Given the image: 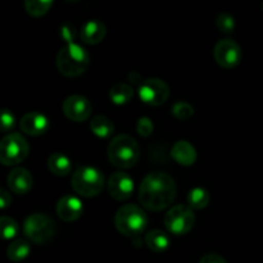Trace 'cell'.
Masks as SVG:
<instances>
[{"label":"cell","instance_id":"cell-24","mask_svg":"<svg viewBox=\"0 0 263 263\" xmlns=\"http://www.w3.org/2000/svg\"><path fill=\"white\" fill-rule=\"evenodd\" d=\"M53 2L50 0H27L25 2V9L32 17H43L50 10Z\"/></svg>","mask_w":263,"mask_h":263},{"label":"cell","instance_id":"cell-3","mask_svg":"<svg viewBox=\"0 0 263 263\" xmlns=\"http://www.w3.org/2000/svg\"><path fill=\"white\" fill-rule=\"evenodd\" d=\"M90 57L86 49L76 43L66 44L57 55V67L63 76L77 77L81 76L87 69Z\"/></svg>","mask_w":263,"mask_h":263},{"label":"cell","instance_id":"cell-21","mask_svg":"<svg viewBox=\"0 0 263 263\" xmlns=\"http://www.w3.org/2000/svg\"><path fill=\"white\" fill-rule=\"evenodd\" d=\"M31 253V247L25 239L12 241L7 249V257L12 262H21L27 258Z\"/></svg>","mask_w":263,"mask_h":263},{"label":"cell","instance_id":"cell-29","mask_svg":"<svg viewBox=\"0 0 263 263\" xmlns=\"http://www.w3.org/2000/svg\"><path fill=\"white\" fill-rule=\"evenodd\" d=\"M136 131H138L139 135L143 136V138H149L154 131L153 121L148 117L139 118L138 122H136Z\"/></svg>","mask_w":263,"mask_h":263},{"label":"cell","instance_id":"cell-11","mask_svg":"<svg viewBox=\"0 0 263 263\" xmlns=\"http://www.w3.org/2000/svg\"><path fill=\"white\" fill-rule=\"evenodd\" d=\"M92 105L87 98L74 94L67 98L63 103V113L73 122H82L91 116Z\"/></svg>","mask_w":263,"mask_h":263},{"label":"cell","instance_id":"cell-33","mask_svg":"<svg viewBox=\"0 0 263 263\" xmlns=\"http://www.w3.org/2000/svg\"><path fill=\"white\" fill-rule=\"evenodd\" d=\"M262 8H263V4H262Z\"/></svg>","mask_w":263,"mask_h":263},{"label":"cell","instance_id":"cell-13","mask_svg":"<svg viewBox=\"0 0 263 263\" xmlns=\"http://www.w3.org/2000/svg\"><path fill=\"white\" fill-rule=\"evenodd\" d=\"M84 212V204L74 195H64L57 203V215L64 222H73L79 220Z\"/></svg>","mask_w":263,"mask_h":263},{"label":"cell","instance_id":"cell-12","mask_svg":"<svg viewBox=\"0 0 263 263\" xmlns=\"http://www.w3.org/2000/svg\"><path fill=\"white\" fill-rule=\"evenodd\" d=\"M108 193L116 200H126L134 193V180L126 172H115L107 182Z\"/></svg>","mask_w":263,"mask_h":263},{"label":"cell","instance_id":"cell-10","mask_svg":"<svg viewBox=\"0 0 263 263\" xmlns=\"http://www.w3.org/2000/svg\"><path fill=\"white\" fill-rule=\"evenodd\" d=\"M213 57L218 66L222 68H235L241 62V48L236 41L231 39H222L218 41L213 49Z\"/></svg>","mask_w":263,"mask_h":263},{"label":"cell","instance_id":"cell-26","mask_svg":"<svg viewBox=\"0 0 263 263\" xmlns=\"http://www.w3.org/2000/svg\"><path fill=\"white\" fill-rule=\"evenodd\" d=\"M171 112L177 120H189L194 115V108L187 102H176L171 108Z\"/></svg>","mask_w":263,"mask_h":263},{"label":"cell","instance_id":"cell-28","mask_svg":"<svg viewBox=\"0 0 263 263\" xmlns=\"http://www.w3.org/2000/svg\"><path fill=\"white\" fill-rule=\"evenodd\" d=\"M15 126V116L9 109H0V131L13 130Z\"/></svg>","mask_w":263,"mask_h":263},{"label":"cell","instance_id":"cell-4","mask_svg":"<svg viewBox=\"0 0 263 263\" xmlns=\"http://www.w3.org/2000/svg\"><path fill=\"white\" fill-rule=\"evenodd\" d=\"M115 225L122 235L136 238L143 234L148 226V216L139 205L126 204L116 213Z\"/></svg>","mask_w":263,"mask_h":263},{"label":"cell","instance_id":"cell-25","mask_svg":"<svg viewBox=\"0 0 263 263\" xmlns=\"http://www.w3.org/2000/svg\"><path fill=\"white\" fill-rule=\"evenodd\" d=\"M18 223L8 216H0V239L3 240H9L17 236L18 234Z\"/></svg>","mask_w":263,"mask_h":263},{"label":"cell","instance_id":"cell-31","mask_svg":"<svg viewBox=\"0 0 263 263\" xmlns=\"http://www.w3.org/2000/svg\"><path fill=\"white\" fill-rule=\"evenodd\" d=\"M10 204H12V195L5 189L0 187V210L8 208Z\"/></svg>","mask_w":263,"mask_h":263},{"label":"cell","instance_id":"cell-30","mask_svg":"<svg viewBox=\"0 0 263 263\" xmlns=\"http://www.w3.org/2000/svg\"><path fill=\"white\" fill-rule=\"evenodd\" d=\"M61 36L67 44L74 43V28L71 25H63L61 27Z\"/></svg>","mask_w":263,"mask_h":263},{"label":"cell","instance_id":"cell-6","mask_svg":"<svg viewBox=\"0 0 263 263\" xmlns=\"http://www.w3.org/2000/svg\"><path fill=\"white\" fill-rule=\"evenodd\" d=\"M57 226L51 217L44 213H33L25 220L23 233L32 243L45 244L55 235Z\"/></svg>","mask_w":263,"mask_h":263},{"label":"cell","instance_id":"cell-17","mask_svg":"<svg viewBox=\"0 0 263 263\" xmlns=\"http://www.w3.org/2000/svg\"><path fill=\"white\" fill-rule=\"evenodd\" d=\"M171 156L181 166H192L197 161V151L186 140H180L172 146Z\"/></svg>","mask_w":263,"mask_h":263},{"label":"cell","instance_id":"cell-14","mask_svg":"<svg viewBox=\"0 0 263 263\" xmlns=\"http://www.w3.org/2000/svg\"><path fill=\"white\" fill-rule=\"evenodd\" d=\"M21 130L30 136L44 135L49 130L48 117L40 112H28L21 118Z\"/></svg>","mask_w":263,"mask_h":263},{"label":"cell","instance_id":"cell-27","mask_svg":"<svg viewBox=\"0 0 263 263\" xmlns=\"http://www.w3.org/2000/svg\"><path fill=\"white\" fill-rule=\"evenodd\" d=\"M216 26L223 33H231L235 30V18L230 13L222 12L216 18Z\"/></svg>","mask_w":263,"mask_h":263},{"label":"cell","instance_id":"cell-32","mask_svg":"<svg viewBox=\"0 0 263 263\" xmlns=\"http://www.w3.org/2000/svg\"><path fill=\"white\" fill-rule=\"evenodd\" d=\"M199 263H228L225 261V258H222L221 256L215 253H210V254H205L200 258Z\"/></svg>","mask_w":263,"mask_h":263},{"label":"cell","instance_id":"cell-16","mask_svg":"<svg viewBox=\"0 0 263 263\" xmlns=\"http://www.w3.org/2000/svg\"><path fill=\"white\" fill-rule=\"evenodd\" d=\"M105 35H107V27L99 20H91L86 22L82 26L81 32H80L81 40L85 44H89V45L102 43L104 40Z\"/></svg>","mask_w":263,"mask_h":263},{"label":"cell","instance_id":"cell-5","mask_svg":"<svg viewBox=\"0 0 263 263\" xmlns=\"http://www.w3.org/2000/svg\"><path fill=\"white\" fill-rule=\"evenodd\" d=\"M104 185V174L97 167L81 166L72 175V187L81 197H95L102 192Z\"/></svg>","mask_w":263,"mask_h":263},{"label":"cell","instance_id":"cell-22","mask_svg":"<svg viewBox=\"0 0 263 263\" xmlns=\"http://www.w3.org/2000/svg\"><path fill=\"white\" fill-rule=\"evenodd\" d=\"M134 90L130 85L127 84H116L113 85L112 89L109 90V99L115 103L116 105H125L133 99Z\"/></svg>","mask_w":263,"mask_h":263},{"label":"cell","instance_id":"cell-23","mask_svg":"<svg viewBox=\"0 0 263 263\" xmlns=\"http://www.w3.org/2000/svg\"><path fill=\"white\" fill-rule=\"evenodd\" d=\"M187 205L192 210H203L210 204V193L203 187H194L187 193Z\"/></svg>","mask_w":263,"mask_h":263},{"label":"cell","instance_id":"cell-8","mask_svg":"<svg viewBox=\"0 0 263 263\" xmlns=\"http://www.w3.org/2000/svg\"><path fill=\"white\" fill-rule=\"evenodd\" d=\"M194 225L195 215L189 205H174L167 211L164 216V226L172 235H185L192 231Z\"/></svg>","mask_w":263,"mask_h":263},{"label":"cell","instance_id":"cell-9","mask_svg":"<svg viewBox=\"0 0 263 263\" xmlns=\"http://www.w3.org/2000/svg\"><path fill=\"white\" fill-rule=\"evenodd\" d=\"M170 87L161 79H146L139 86V98L141 102L152 107H159L167 102Z\"/></svg>","mask_w":263,"mask_h":263},{"label":"cell","instance_id":"cell-20","mask_svg":"<svg viewBox=\"0 0 263 263\" xmlns=\"http://www.w3.org/2000/svg\"><path fill=\"white\" fill-rule=\"evenodd\" d=\"M90 130L92 131L95 136L100 139H108L115 133V126L113 122L105 116H94L90 122Z\"/></svg>","mask_w":263,"mask_h":263},{"label":"cell","instance_id":"cell-15","mask_svg":"<svg viewBox=\"0 0 263 263\" xmlns=\"http://www.w3.org/2000/svg\"><path fill=\"white\" fill-rule=\"evenodd\" d=\"M8 186L15 194H26L32 189L33 179L30 171L22 167H15L8 175Z\"/></svg>","mask_w":263,"mask_h":263},{"label":"cell","instance_id":"cell-2","mask_svg":"<svg viewBox=\"0 0 263 263\" xmlns=\"http://www.w3.org/2000/svg\"><path fill=\"white\" fill-rule=\"evenodd\" d=\"M140 158V148L133 136L121 134L115 136L108 146V159L115 167L127 170L135 166Z\"/></svg>","mask_w":263,"mask_h":263},{"label":"cell","instance_id":"cell-1","mask_svg":"<svg viewBox=\"0 0 263 263\" xmlns=\"http://www.w3.org/2000/svg\"><path fill=\"white\" fill-rule=\"evenodd\" d=\"M176 197L175 180L166 172L146 175L139 187V200L149 211L159 212L172 204Z\"/></svg>","mask_w":263,"mask_h":263},{"label":"cell","instance_id":"cell-7","mask_svg":"<svg viewBox=\"0 0 263 263\" xmlns=\"http://www.w3.org/2000/svg\"><path fill=\"white\" fill-rule=\"evenodd\" d=\"M30 152L27 140L21 134L13 133L0 140V163L14 166L25 161Z\"/></svg>","mask_w":263,"mask_h":263},{"label":"cell","instance_id":"cell-18","mask_svg":"<svg viewBox=\"0 0 263 263\" xmlns=\"http://www.w3.org/2000/svg\"><path fill=\"white\" fill-rule=\"evenodd\" d=\"M145 241L146 247H148L151 251L156 252V253H162V252H166L168 249L171 240H170L168 234L164 233L162 230H152L149 231L145 235Z\"/></svg>","mask_w":263,"mask_h":263},{"label":"cell","instance_id":"cell-19","mask_svg":"<svg viewBox=\"0 0 263 263\" xmlns=\"http://www.w3.org/2000/svg\"><path fill=\"white\" fill-rule=\"evenodd\" d=\"M48 168L55 176H67L72 170V162L66 154L53 153L48 158Z\"/></svg>","mask_w":263,"mask_h":263}]
</instances>
